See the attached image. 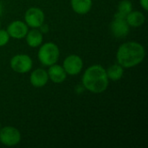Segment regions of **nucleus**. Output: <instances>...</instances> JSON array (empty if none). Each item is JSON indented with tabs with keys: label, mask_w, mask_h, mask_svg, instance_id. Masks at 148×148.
<instances>
[{
	"label": "nucleus",
	"mask_w": 148,
	"mask_h": 148,
	"mask_svg": "<svg viewBox=\"0 0 148 148\" xmlns=\"http://www.w3.org/2000/svg\"><path fill=\"white\" fill-rule=\"evenodd\" d=\"M144 47L136 42H127L118 49L116 58L118 64L123 68H133L140 64L145 58Z\"/></svg>",
	"instance_id": "1"
},
{
	"label": "nucleus",
	"mask_w": 148,
	"mask_h": 148,
	"mask_svg": "<svg viewBox=\"0 0 148 148\" xmlns=\"http://www.w3.org/2000/svg\"><path fill=\"white\" fill-rule=\"evenodd\" d=\"M44 13L43 11L36 7H32L29 8L24 16V19H25V23H27L28 26L33 28V29H36L39 28L43 23H44Z\"/></svg>",
	"instance_id": "6"
},
{
	"label": "nucleus",
	"mask_w": 148,
	"mask_h": 148,
	"mask_svg": "<svg viewBox=\"0 0 148 148\" xmlns=\"http://www.w3.org/2000/svg\"><path fill=\"white\" fill-rule=\"evenodd\" d=\"M110 29L112 34L118 38L126 37L130 30V26L128 25L126 18L114 17V20L111 23Z\"/></svg>",
	"instance_id": "8"
},
{
	"label": "nucleus",
	"mask_w": 148,
	"mask_h": 148,
	"mask_svg": "<svg viewBox=\"0 0 148 148\" xmlns=\"http://www.w3.org/2000/svg\"><path fill=\"white\" fill-rule=\"evenodd\" d=\"M21 140L20 132L13 127H4L0 130V142L7 147L17 145Z\"/></svg>",
	"instance_id": "5"
},
{
	"label": "nucleus",
	"mask_w": 148,
	"mask_h": 148,
	"mask_svg": "<svg viewBox=\"0 0 148 148\" xmlns=\"http://www.w3.org/2000/svg\"><path fill=\"white\" fill-rule=\"evenodd\" d=\"M39 28H40V31H41L42 33H47V32L49 31V26H48L47 24L42 23Z\"/></svg>",
	"instance_id": "18"
},
{
	"label": "nucleus",
	"mask_w": 148,
	"mask_h": 148,
	"mask_svg": "<svg viewBox=\"0 0 148 148\" xmlns=\"http://www.w3.org/2000/svg\"><path fill=\"white\" fill-rule=\"evenodd\" d=\"M10 40V35L7 30L0 29V47H3L8 43Z\"/></svg>",
	"instance_id": "17"
},
{
	"label": "nucleus",
	"mask_w": 148,
	"mask_h": 148,
	"mask_svg": "<svg viewBox=\"0 0 148 148\" xmlns=\"http://www.w3.org/2000/svg\"><path fill=\"white\" fill-rule=\"evenodd\" d=\"M126 20L129 26L132 27H140L145 23V16L140 11H131L127 14Z\"/></svg>",
	"instance_id": "14"
},
{
	"label": "nucleus",
	"mask_w": 148,
	"mask_h": 148,
	"mask_svg": "<svg viewBox=\"0 0 148 148\" xmlns=\"http://www.w3.org/2000/svg\"><path fill=\"white\" fill-rule=\"evenodd\" d=\"M108 77L106 69L101 65L89 67L82 75V85L87 90L99 94L104 92L108 86Z\"/></svg>",
	"instance_id": "2"
},
{
	"label": "nucleus",
	"mask_w": 148,
	"mask_h": 148,
	"mask_svg": "<svg viewBox=\"0 0 148 148\" xmlns=\"http://www.w3.org/2000/svg\"><path fill=\"white\" fill-rule=\"evenodd\" d=\"M106 71H107V75L108 79L114 81V82L121 80L124 74L123 67H121L120 64H114L110 66Z\"/></svg>",
	"instance_id": "15"
},
{
	"label": "nucleus",
	"mask_w": 148,
	"mask_h": 148,
	"mask_svg": "<svg viewBox=\"0 0 148 148\" xmlns=\"http://www.w3.org/2000/svg\"><path fill=\"white\" fill-rule=\"evenodd\" d=\"M3 6L2 2L0 1V16H2V14H3Z\"/></svg>",
	"instance_id": "20"
},
{
	"label": "nucleus",
	"mask_w": 148,
	"mask_h": 148,
	"mask_svg": "<svg viewBox=\"0 0 148 148\" xmlns=\"http://www.w3.org/2000/svg\"><path fill=\"white\" fill-rule=\"evenodd\" d=\"M62 67L68 75H76L82 71L83 68V62L79 56L70 55L67 56L65 60L63 61Z\"/></svg>",
	"instance_id": "7"
},
{
	"label": "nucleus",
	"mask_w": 148,
	"mask_h": 148,
	"mask_svg": "<svg viewBox=\"0 0 148 148\" xmlns=\"http://www.w3.org/2000/svg\"><path fill=\"white\" fill-rule=\"evenodd\" d=\"M25 37L28 45L31 48H36L40 46L42 42V34L40 30H37L36 29L28 31Z\"/></svg>",
	"instance_id": "13"
},
{
	"label": "nucleus",
	"mask_w": 148,
	"mask_h": 148,
	"mask_svg": "<svg viewBox=\"0 0 148 148\" xmlns=\"http://www.w3.org/2000/svg\"><path fill=\"white\" fill-rule=\"evenodd\" d=\"M71 6L75 12L84 15L91 10L92 0H71Z\"/></svg>",
	"instance_id": "12"
},
{
	"label": "nucleus",
	"mask_w": 148,
	"mask_h": 148,
	"mask_svg": "<svg viewBox=\"0 0 148 148\" xmlns=\"http://www.w3.org/2000/svg\"><path fill=\"white\" fill-rule=\"evenodd\" d=\"M140 5L143 7V9L145 10H148V0H140Z\"/></svg>",
	"instance_id": "19"
},
{
	"label": "nucleus",
	"mask_w": 148,
	"mask_h": 148,
	"mask_svg": "<svg viewBox=\"0 0 148 148\" xmlns=\"http://www.w3.org/2000/svg\"><path fill=\"white\" fill-rule=\"evenodd\" d=\"M133 10V4L129 0H123L118 5V12L127 17V14H129Z\"/></svg>",
	"instance_id": "16"
},
{
	"label": "nucleus",
	"mask_w": 148,
	"mask_h": 148,
	"mask_svg": "<svg viewBox=\"0 0 148 148\" xmlns=\"http://www.w3.org/2000/svg\"><path fill=\"white\" fill-rule=\"evenodd\" d=\"M49 79H50L55 83H62L66 80L67 73L65 72L63 67L56 64L49 66L48 71Z\"/></svg>",
	"instance_id": "11"
},
{
	"label": "nucleus",
	"mask_w": 148,
	"mask_h": 148,
	"mask_svg": "<svg viewBox=\"0 0 148 148\" xmlns=\"http://www.w3.org/2000/svg\"><path fill=\"white\" fill-rule=\"evenodd\" d=\"M29 81L35 88H42L45 86L49 81L48 72L42 69H37L31 73Z\"/></svg>",
	"instance_id": "10"
},
{
	"label": "nucleus",
	"mask_w": 148,
	"mask_h": 148,
	"mask_svg": "<svg viewBox=\"0 0 148 148\" xmlns=\"http://www.w3.org/2000/svg\"><path fill=\"white\" fill-rule=\"evenodd\" d=\"M7 32L9 33L10 37L16 39H22L25 37L28 33V25L22 21H13L7 27Z\"/></svg>",
	"instance_id": "9"
},
{
	"label": "nucleus",
	"mask_w": 148,
	"mask_h": 148,
	"mask_svg": "<svg viewBox=\"0 0 148 148\" xmlns=\"http://www.w3.org/2000/svg\"><path fill=\"white\" fill-rule=\"evenodd\" d=\"M33 62L28 55H16L10 60L11 69L19 74H24L29 72L32 69Z\"/></svg>",
	"instance_id": "4"
},
{
	"label": "nucleus",
	"mask_w": 148,
	"mask_h": 148,
	"mask_svg": "<svg viewBox=\"0 0 148 148\" xmlns=\"http://www.w3.org/2000/svg\"><path fill=\"white\" fill-rule=\"evenodd\" d=\"M60 56V50L54 42H46L41 46L38 51V59L44 66L56 64Z\"/></svg>",
	"instance_id": "3"
},
{
	"label": "nucleus",
	"mask_w": 148,
	"mask_h": 148,
	"mask_svg": "<svg viewBox=\"0 0 148 148\" xmlns=\"http://www.w3.org/2000/svg\"><path fill=\"white\" fill-rule=\"evenodd\" d=\"M0 28H1V23H0Z\"/></svg>",
	"instance_id": "21"
}]
</instances>
